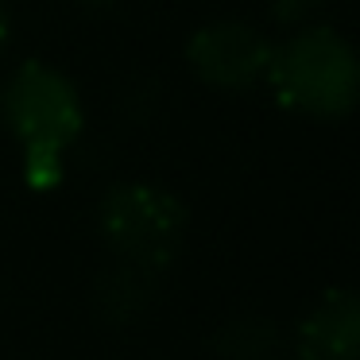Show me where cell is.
<instances>
[{"label":"cell","instance_id":"cell-1","mask_svg":"<svg viewBox=\"0 0 360 360\" xmlns=\"http://www.w3.org/2000/svg\"><path fill=\"white\" fill-rule=\"evenodd\" d=\"M0 117L20 148L24 182L32 190H55L63 182L66 155L86 128V105L78 86L55 66L27 58L4 82Z\"/></svg>","mask_w":360,"mask_h":360},{"label":"cell","instance_id":"cell-2","mask_svg":"<svg viewBox=\"0 0 360 360\" xmlns=\"http://www.w3.org/2000/svg\"><path fill=\"white\" fill-rule=\"evenodd\" d=\"M267 86L287 112L306 120H345L356 109L360 63L333 27H298L271 47Z\"/></svg>","mask_w":360,"mask_h":360},{"label":"cell","instance_id":"cell-3","mask_svg":"<svg viewBox=\"0 0 360 360\" xmlns=\"http://www.w3.org/2000/svg\"><path fill=\"white\" fill-rule=\"evenodd\" d=\"M186 205L159 182H117L97 205L105 248L128 267L163 275L186 240Z\"/></svg>","mask_w":360,"mask_h":360},{"label":"cell","instance_id":"cell-4","mask_svg":"<svg viewBox=\"0 0 360 360\" xmlns=\"http://www.w3.org/2000/svg\"><path fill=\"white\" fill-rule=\"evenodd\" d=\"M275 43L244 20H217L190 35L186 43V66L202 86L221 94H244L256 89L267 78Z\"/></svg>","mask_w":360,"mask_h":360},{"label":"cell","instance_id":"cell-5","mask_svg":"<svg viewBox=\"0 0 360 360\" xmlns=\"http://www.w3.org/2000/svg\"><path fill=\"white\" fill-rule=\"evenodd\" d=\"M360 352V302L352 290H329L310 306L295 333L298 360H356Z\"/></svg>","mask_w":360,"mask_h":360},{"label":"cell","instance_id":"cell-6","mask_svg":"<svg viewBox=\"0 0 360 360\" xmlns=\"http://www.w3.org/2000/svg\"><path fill=\"white\" fill-rule=\"evenodd\" d=\"M155 279L159 275L120 264L97 279L94 302L109 321H136L140 314H148L151 298H155Z\"/></svg>","mask_w":360,"mask_h":360},{"label":"cell","instance_id":"cell-7","mask_svg":"<svg viewBox=\"0 0 360 360\" xmlns=\"http://www.w3.org/2000/svg\"><path fill=\"white\" fill-rule=\"evenodd\" d=\"M213 349L225 360H279V329L264 318H233L213 337Z\"/></svg>","mask_w":360,"mask_h":360},{"label":"cell","instance_id":"cell-8","mask_svg":"<svg viewBox=\"0 0 360 360\" xmlns=\"http://www.w3.org/2000/svg\"><path fill=\"white\" fill-rule=\"evenodd\" d=\"M321 4H326V0H267L271 20L279 27H306V20H310Z\"/></svg>","mask_w":360,"mask_h":360},{"label":"cell","instance_id":"cell-9","mask_svg":"<svg viewBox=\"0 0 360 360\" xmlns=\"http://www.w3.org/2000/svg\"><path fill=\"white\" fill-rule=\"evenodd\" d=\"M8 35H12V16H8V8H4V0H0V55L8 47Z\"/></svg>","mask_w":360,"mask_h":360},{"label":"cell","instance_id":"cell-10","mask_svg":"<svg viewBox=\"0 0 360 360\" xmlns=\"http://www.w3.org/2000/svg\"><path fill=\"white\" fill-rule=\"evenodd\" d=\"M78 4H86V8H109V4H117V0H78Z\"/></svg>","mask_w":360,"mask_h":360},{"label":"cell","instance_id":"cell-11","mask_svg":"<svg viewBox=\"0 0 360 360\" xmlns=\"http://www.w3.org/2000/svg\"><path fill=\"white\" fill-rule=\"evenodd\" d=\"M279 360H298V356H279Z\"/></svg>","mask_w":360,"mask_h":360}]
</instances>
